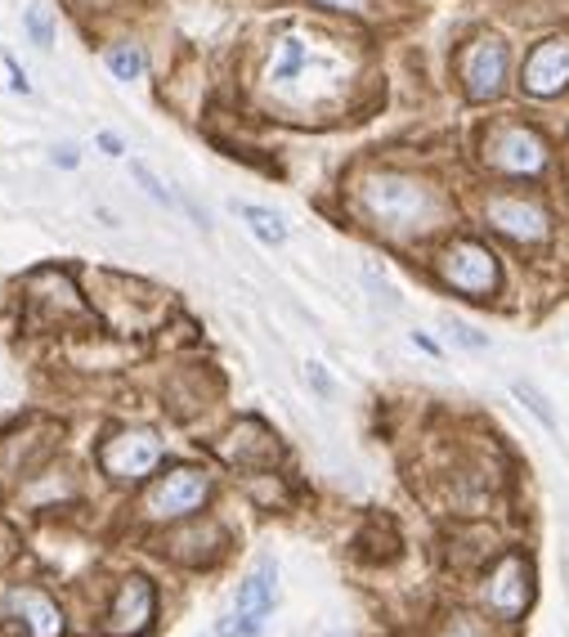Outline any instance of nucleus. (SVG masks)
Segmentation results:
<instances>
[{
	"label": "nucleus",
	"instance_id": "12",
	"mask_svg": "<svg viewBox=\"0 0 569 637\" xmlns=\"http://www.w3.org/2000/svg\"><path fill=\"white\" fill-rule=\"evenodd\" d=\"M0 601H6V615H10L28 637H63V610H59V601H54L50 593L23 584V588H10Z\"/></svg>",
	"mask_w": 569,
	"mask_h": 637
},
{
	"label": "nucleus",
	"instance_id": "16",
	"mask_svg": "<svg viewBox=\"0 0 569 637\" xmlns=\"http://www.w3.org/2000/svg\"><path fill=\"white\" fill-rule=\"evenodd\" d=\"M511 395H516V400H520V404H525V408H529V413L542 422L547 436H556V432H560V417H556L551 400H547V395H542L534 382H511Z\"/></svg>",
	"mask_w": 569,
	"mask_h": 637
},
{
	"label": "nucleus",
	"instance_id": "11",
	"mask_svg": "<svg viewBox=\"0 0 569 637\" xmlns=\"http://www.w3.org/2000/svg\"><path fill=\"white\" fill-rule=\"evenodd\" d=\"M520 85L534 99H556L569 85V37H547L542 46H534Z\"/></svg>",
	"mask_w": 569,
	"mask_h": 637
},
{
	"label": "nucleus",
	"instance_id": "6",
	"mask_svg": "<svg viewBox=\"0 0 569 637\" xmlns=\"http://www.w3.org/2000/svg\"><path fill=\"white\" fill-rule=\"evenodd\" d=\"M485 162L498 171V175H520V180H534L547 171V144L520 127V122H502L489 131L485 140Z\"/></svg>",
	"mask_w": 569,
	"mask_h": 637
},
{
	"label": "nucleus",
	"instance_id": "23",
	"mask_svg": "<svg viewBox=\"0 0 569 637\" xmlns=\"http://www.w3.org/2000/svg\"><path fill=\"white\" fill-rule=\"evenodd\" d=\"M94 144H99V149H103L108 158H122V153H126L122 135H112V131H99V135H94Z\"/></svg>",
	"mask_w": 569,
	"mask_h": 637
},
{
	"label": "nucleus",
	"instance_id": "25",
	"mask_svg": "<svg viewBox=\"0 0 569 637\" xmlns=\"http://www.w3.org/2000/svg\"><path fill=\"white\" fill-rule=\"evenodd\" d=\"M318 6H327V10H350V14H359V10H364V0H318Z\"/></svg>",
	"mask_w": 569,
	"mask_h": 637
},
{
	"label": "nucleus",
	"instance_id": "14",
	"mask_svg": "<svg viewBox=\"0 0 569 637\" xmlns=\"http://www.w3.org/2000/svg\"><path fill=\"white\" fill-rule=\"evenodd\" d=\"M162 553H166L171 562H180V566H211V562L224 553V529H220L215 520L189 525V529H180V535L166 539Z\"/></svg>",
	"mask_w": 569,
	"mask_h": 637
},
{
	"label": "nucleus",
	"instance_id": "22",
	"mask_svg": "<svg viewBox=\"0 0 569 637\" xmlns=\"http://www.w3.org/2000/svg\"><path fill=\"white\" fill-rule=\"evenodd\" d=\"M305 377H309V386L318 391V400H332V377L323 373V364H305Z\"/></svg>",
	"mask_w": 569,
	"mask_h": 637
},
{
	"label": "nucleus",
	"instance_id": "3",
	"mask_svg": "<svg viewBox=\"0 0 569 637\" xmlns=\"http://www.w3.org/2000/svg\"><path fill=\"white\" fill-rule=\"evenodd\" d=\"M206 498H211V476L206 472H197V467H171L162 481L149 485L140 512L149 520H158V525L162 520H189V516H197L206 507Z\"/></svg>",
	"mask_w": 569,
	"mask_h": 637
},
{
	"label": "nucleus",
	"instance_id": "1",
	"mask_svg": "<svg viewBox=\"0 0 569 637\" xmlns=\"http://www.w3.org/2000/svg\"><path fill=\"white\" fill-rule=\"evenodd\" d=\"M364 206L386 234H421L435 216V193L417 180L377 175L364 184Z\"/></svg>",
	"mask_w": 569,
	"mask_h": 637
},
{
	"label": "nucleus",
	"instance_id": "19",
	"mask_svg": "<svg viewBox=\"0 0 569 637\" xmlns=\"http://www.w3.org/2000/svg\"><path fill=\"white\" fill-rule=\"evenodd\" d=\"M108 68H112V77L135 81V77H144V50H140V46H118V50H108Z\"/></svg>",
	"mask_w": 569,
	"mask_h": 637
},
{
	"label": "nucleus",
	"instance_id": "26",
	"mask_svg": "<svg viewBox=\"0 0 569 637\" xmlns=\"http://www.w3.org/2000/svg\"><path fill=\"white\" fill-rule=\"evenodd\" d=\"M54 162H59V166H77V149H72V144H59V149H54Z\"/></svg>",
	"mask_w": 569,
	"mask_h": 637
},
{
	"label": "nucleus",
	"instance_id": "17",
	"mask_svg": "<svg viewBox=\"0 0 569 637\" xmlns=\"http://www.w3.org/2000/svg\"><path fill=\"white\" fill-rule=\"evenodd\" d=\"M23 32L32 37L37 50H45V54L54 50V19H50L45 6H28V10H23Z\"/></svg>",
	"mask_w": 569,
	"mask_h": 637
},
{
	"label": "nucleus",
	"instance_id": "15",
	"mask_svg": "<svg viewBox=\"0 0 569 637\" xmlns=\"http://www.w3.org/2000/svg\"><path fill=\"white\" fill-rule=\"evenodd\" d=\"M234 211L247 221V230L265 243V247H283L287 243V225H283V216L278 211H270V206H256V202H234Z\"/></svg>",
	"mask_w": 569,
	"mask_h": 637
},
{
	"label": "nucleus",
	"instance_id": "20",
	"mask_svg": "<svg viewBox=\"0 0 569 637\" xmlns=\"http://www.w3.org/2000/svg\"><path fill=\"white\" fill-rule=\"evenodd\" d=\"M131 175H135V180H140V189H144L149 198H158L162 206H180V198H175V193H171V189L158 180V171H153L149 162H131Z\"/></svg>",
	"mask_w": 569,
	"mask_h": 637
},
{
	"label": "nucleus",
	"instance_id": "8",
	"mask_svg": "<svg viewBox=\"0 0 569 637\" xmlns=\"http://www.w3.org/2000/svg\"><path fill=\"white\" fill-rule=\"evenodd\" d=\"M158 615V593L144 575H131L118 584V597L108 601V615H103V637H140L149 633Z\"/></svg>",
	"mask_w": 569,
	"mask_h": 637
},
{
	"label": "nucleus",
	"instance_id": "4",
	"mask_svg": "<svg viewBox=\"0 0 569 637\" xmlns=\"http://www.w3.org/2000/svg\"><path fill=\"white\" fill-rule=\"evenodd\" d=\"M274 601H278V566L265 557L243 579V588L234 597V610L220 619V637H261V628L274 615Z\"/></svg>",
	"mask_w": 569,
	"mask_h": 637
},
{
	"label": "nucleus",
	"instance_id": "2",
	"mask_svg": "<svg viewBox=\"0 0 569 637\" xmlns=\"http://www.w3.org/2000/svg\"><path fill=\"white\" fill-rule=\"evenodd\" d=\"M435 274L444 287H453L458 296H471V301H489L502 283V270H498V256L476 243V239H453L439 256H435Z\"/></svg>",
	"mask_w": 569,
	"mask_h": 637
},
{
	"label": "nucleus",
	"instance_id": "7",
	"mask_svg": "<svg viewBox=\"0 0 569 637\" xmlns=\"http://www.w3.org/2000/svg\"><path fill=\"white\" fill-rule=\"evenodd\" d=\"M162 454H166L162 436H158V432L135 427V432H118V436H108V441L99 445V467H103L112 481H144L149 472H158Z\"/></svg>",
	"mask_w": 569,
	"mask_h": 637
},
{
	"label": "nucleus",
	"instance_id": "28",
	"mask_svg": "<svg viewBox=\"0 0 569 637\" xmlns=\"http://www.w3.org/2000/svg\"><path fill=\"white\" fill-rule=\"evenodd\" d=\"M0 535H6V529H0ZM0 562H6V553H0Z\"/></svg>",
	"mask_w": 569,
	"mask_h": 637
},
{
	"label": "nucleus",
	"instance_id": "21",
	"mask_svg": "<svg viewBox=\"0 0 569 637\" xmlns=\"http://www.w3.org/2000/svg\"><path fill=\"white\" fill-rule=\"evenodd\" d=\"M448 337L458 342V346H467V351H485V346H489V337H485V333H476V328L458 324V318H453V324H448Z\"/></svg>",
	"mask_w": 569,
	"mask_h": 637
},
{
	"label": "nucleus",
	"instance_id": "27",
	"mask_svg": "<svg viewBox=\"0 0 569 637\" xmlns=\"http://www.w3.org/2000/svg\"><path fill=\"white\" fill-rule=\"evenodd\" d=\"M413 342H417V346H421V351H426V355H439V346H435V342H430V337H421V333H417V337H413Z\"/></svg>",
	"mask_w": 569,
	"mask_h": 637
},
{
	"label": "nucleus",
	"instance_id": "24",
	"mask_svg": "<svg viewBox=\"0 0 569 637\" xmlns=\"http://www.w3.org/2000/svg\"><path fill=\"white\" fill-rule=\"evenodd\" d=\"M6 68H10V77H14V90H23V94H28V90H32V81H28V72L19 68V59H14V54H6Z\"/></svg>",
	"mask_w": 569,
	"mask_h": 637
},
{
	"label": "nucleus",
	"instance_id": "9",
	"mask_svg": "<svg viewBox=\"0 0 569 637\" xmlns=\"http://www.w3.org/2000/svg\"><path fill=\"white\" fill-rule=\"evenodd\" d=\"M485 221H489L502 239H511V243H542V239L551 234V216H547V211H542L534 198H520V193H498V198H489Z\"/></svg>",
	"mask_w": 569,
	"mask_h": 637
},
{
	"label": "nucleus",
	"instance_id": "5",
	"mask_svg": "<svg viewBox=\"0 0 569 637\" xmlns=\"http://www.w3.org/2000/svg\"><path fill=\"white\" fill-rule=\"evenodd\" d=\"M485 606L494 610V619H525L534 606V566L525 553H502L489 575H485Z\"/></svg>",
	"mask_w": 569,
	"mask_h": 637
},
{
	"label": "nucleus",
	"instance_id": "13",
	"mask_svg": "<svg viewBox=\"0 0 569 637\" xmlns=\"http://www.w3.org/2000/svg\"><path fill=\"white\" fill-rule=\"evenodd\" d=\"M220 458L234 463V467H247V472H261V467H274V463L283 458V449H278V441H274V432L265 427V422L243 417L238 427L224 436Z\"/></svg>",
	"mask_w": 569,
	"mask_h": 637
},
{
	"label": "nucleus",
	"instance_id": "10",
	"mask_svg": "<svg viewBox=\"0 0 569 637\" xmlns=\"http://www.w3.org/2000/svg\"><path fill=\"white\" fill-rule=\"evenodd\" d=\"M507 68H511V50H507V41H498V37H480V41L463 54V85H467V94H471L476 103H485V99L502 94V85H507Z\"/></svg>",
	"mask_w": 569,
	"mask_h": 637
},
{
	"label": "nucleus",
	"instance_id": "18",
	"mask_svg": "<svg viewBox=\"0 0 569 637\" xmlns=\"http://www.w3.org/2000/svg\"><path fill=\"white\" fill-rule=\"evenodd\" d=\"M435 637H494V633H489V624H485L480 615H471V610H453V615L439 624Z\"/></svg>",
	"mask_w": 569,
	"mask_h": 637
}]
</instances>
